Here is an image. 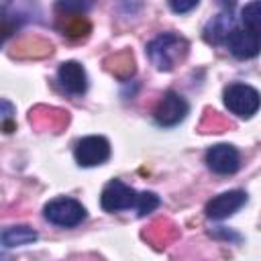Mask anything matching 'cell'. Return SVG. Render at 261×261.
<instances>
[{
    "instance_id": "ffe728a7",
    "label": "cell",
    "mask_w": 261,
    "mask_h": 261,
    "mask_svg": "<svg viewBox=\"0 0 261 261\" xmlns=\"http://www.w3.org/2000/svg\"><path fill=\"white\" fill-rule=\"evenodd\" d=\"M2 108H4V112H2L4 130H6V133H12V122H10V118H12V104H10L8 100H2Z\"/></svg>"
},
{
    "instance_id": "5b68a950",
    "label": "cell",
    "mask_w": 261,
    "mask_h": 261,
    "mask_svg": "<svg viewBox=\"0 0 261 261\" xmlns=\"http://www.w3.org/2000/svg\"><path fill=\"white\" fill-rule=\"evenodd\" d=\"M73 157H75L77 165H82V167L102 165L110 157V143L100 135L84 137V139H80L75 143Z\"/></svg>"
},
{
    "instance_id": "7a4b0ae2",
    "label": "cell",
    "mask_w": 261,
    "mask_h": 261,
    "mask_svg": "<svg viewBox=\"0 0 261 261\" xmlns=\"http://www.w3.org/2000/svg\"><path fill=\"white\" fill-rule=\"evenodd\" d=\"M222 98L224 106L241 118H251L261 106V94L249 84H228L222 92Z\"/></svg>"
},
{
    "instance_id": "4fadbf2b",
    "label": "cell",
    "mask_w": 261,
    "mask_h": 261,
    "mask_svg": "<svg viewBox=\"0 0 261 261\" xmlns=\"http://www.w3.org/2000/svg\"><path fill=\"white\" fill-rule=\"evenodd\" d=\"M37 241V230H33L31 226H8L2 230V247L10 249V247H22Z\"/></svg>"
},
{
    "instance_id": "3957f363",
    "label": "cell",
    "mask_w": 261,
    "mask_h": 261,
    "mask_svg": "<svg viewBox=\"0 0 261 261\" xmlns=\"http://www.w3.org/2000/svg\"><path fill=\"white\" fill-rule=\"evenodd\" d=\"M43 216L55 226L71 228V226H77L86 218V208L77 200L63 196V198H55L47 202L43 208Z\"/></svg>"
},
{
    "instance_id": "9c48e42d",
    "label": "cell",
    "mask_w": 261,
    "mask_h": 261,
    "mask_svg": "<svg viewBox=\"0 0 261 261\" xmlns=\"http://www.w3.org/2000/svg\"><path fill=\"white\" fill-rule=\"evenodd\" d=\"M224 45L239 59H251L261 53V39L255 37L253 33H249L247 29H239V27H234L230 31Z\"/></svg>"
},
{
    "instance_id": "5bb4252c",
    "label": "cell",
    "mask_w": 261,
    "mask_h": 261,
    "mask_svg": "<svg viewBox=\"0 0 261 261\" xmlns=\"http://www.w3.org/2000/svg\"><path fill=\"white\" fill-rule=\"evenodd\" d=\"M90 22L88 18H84L82 14H65L61 16L59 20V31L65 35V37H71V39H80V37H86L90 33Z\"/></svg>"
},
{
    "instance_id": "6da1fadb",
    "label": "cell",
    "mask_w": 261,
    "mask_h": 261,
    "mask_svg": "<svg viewBox=\"0 0 261 261\" xmlns=\"http://www.w3.org/2000/svg\"><path fill=\"white\" fill-rule=\"evenodd\" d=\"M190 43L177 33H161L147 45V57L159 71H171L188 55Z\"/></svg>"
},
{
    "instance_id": "8992f818",
    "label": "cell",
    "mask_w": 261,
    "mask_h": 261,
    "mask_svg": "<svg viewBox=\"0 0 261 261\" xmlns=\"http://www.w3.org/2000/svg\"><path fill=\"white\" fill-rule=\"evenodd\" d=\"M188 112H190V106H188L186 98L179 96L177 92L169 90L163 94V98L159 100V104L155 108V120L161 126H175L177 122H181L186 118Z\"/></svg>"
},
{
    "instance_id": "e0dca14e",
    "label": "cell",
    "mask_w": 261,
    "mask_h": 261,
    "mask_svg": "<svg viewBox=\"0 0 261 261\" xmlns=\"http://www.w3.org/2000/svg\"><path fill=\"white\" fill-rule=\"evenodd\" d=\"M14 49H16L14 55H18V57H43V55L51 53V45L41 41V39H37V37L22 39Z\"/></svg>"
},
{
    "instance_id": "52a82bcc",
    "label": "cell",
    "mask_w": 261,
    "mask_h": 261,
    "mask_svg": "<svg viewBox=\"0 0 261 261\" xmlns=\"http://www.w3.org/2000/svg\"><path fill=\"white\" fill-rule=\"evenodd\" d=\"M206 165L220 175H230L241 167L239 151L228 143H218L206 151Z\"/></svg>"
},
{
    "instance_id": "d6986e66",
    "label": "cell",
    "mask_w": 261,
    "mask_h": 261,
    "mask_svg": "<svg viewBox=\"0 0 261 261\" xmlns=\"http://www.w3.org/2000/svg\"><path fill=\"white\" fill-rule=\"evenodd\" d=\"M157 206H159L157 194H153V192H141V196H139V206H137L139 216H147V214L153 212Z\"/></svg>"
},
{
    "instance_id": "8fae6325",
    "label": "cell",
    "mask_w": 261,
    "mask_h": 261,
    "mask_svg": "<svg viewBox=\"0 0 261 261\" xmlns=\"http://www.w3.org/2000/svg\"><path fill=\"white\" fill-rule=\"evenodd\" d=\"M232 29H234V18L230 16V12H220L212 16L204 27V39L212 45H224Z\"/></svg>"
},
{
    "instance_id": "44dd1931",
    "label": "cell",
    "mask_w": 261,
    "mask_h": 261,
    "mask_svg": "<svg viewBox=\"0 0 261 261\" xmlns=\"http://www.w3.org/2000/svg\"><path fill=\"white\" fill-rule=\"evenodd\" d=\"M198 6V0H192V2H169V8L173 10V12H188V10H192V8H196Z\"/></svg>"
},
{
    "instance_id": "7c38bea8",
    "label": "cell",
    "mask_w": 261,
    "mask_h": 261,
    "mask_svg": "<svg viewBox=\"0 0 261 261\" xmlns=\"http://www.w3.org/2000/svg\"><path fill=\"white\" fill-rule=\"evenodd\" d=\"M29 120L43 126V124H49L53 128H59L63 124H67V112L65 110H57V108H47V106H37L31 110L29 114Z\"/></svg>"
},
{
    "instance_id": "ba28073f",
    "label": "cell",
    "mask_w": 261,
    "mask_h": 261,
    "mask_svg": "<svg viewBox=\"0 0 261 261\" xmlns=\"http://www.w3.org/2000/svg\"><path fill=\"white\" fill-rule=\"evenodd\" d=\"M247 202V194L243 190H230L224 194L214 196L208 204H206V216L212 220H222L226 216H232L241 206H245Z\"/></svg>"
},
{
    "instance_id": "9a60e30c",
    "label": "cell",
    "mask_w": 261,
    "mask_h": 261,
    "mask_svg": "<svg viewBox=\"0 0 261 261\" xmlns=\"http://www.w3.org/2000/svg\"><path fill=\"white\" fill-rule=\"evenodd\" d=\"M106 65H108V69L114 73V75H118V77H130L133 73H135V59H133V55L128 53V51H122V53H118V55H112V57H108L106 59Z\"/></svg>"
},
{
    "instance_id": "277c9868",
    "label": "cell",
    "mask_w": 261,
    "mask_h": 261,
    "mask_svg": "<svg viewBox=\"0 0 261 261\" xmlns=\"http://www.w3.org/2000/svg\"><path fill=\"white\" fill-rule=\"evenodd\" d=\"M139 192L126 186L120 179H110L100 196V204L106 212H120V210H130L139 206Z\"/></svg>"
},
{
    "instance_id": "2e32d148",
    "label": "cell",
    "mask_w": 261,
    "mask_h": 261,
    "mask_svg": "<svg viewBox=\"0 0 261 261\" xmlns=\"http://www.w3.org/2000/svg\"><path fill=\"white\" fill-rule=\"evenodd\" d=\"M241 20L249 33L261 39V2H249L241 10Z\"/></svg>"
},
{
    "instance_id": "30bf717a",
    "label": "cell",
    "mask_w": 261,
    "mask_h": 261,
    "mask_svg": "<svg viewBox=\"0 0 261 261\" xmlns=\"http://www.w3.org/2000/svg\"><path fill=\"white\" fill-rule=\"evenodd\" d=\"M57 82L71 96H82L88 90L86 69L77 61H65V63H61L59 69H57Z\"/></svg>"
},
{
    "instance_id": "ac0fdd59",
    "label": "cell",
    "mask_w": 261,
    "mask_h": 261,
    "mask_svg": "<svg viewBox=\"0 0 261 261\" xmlns=\"http://www.w3.org/2000/svg\"><path fill=\"white\" fill-rule=\"evenodd\" d=\"M145 237H149L153 243H167L169 237H173V226L163 220H157L151 224V228H149V232H145Z\"/></svg>"
}]
</instances>
